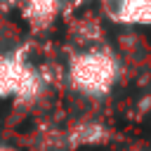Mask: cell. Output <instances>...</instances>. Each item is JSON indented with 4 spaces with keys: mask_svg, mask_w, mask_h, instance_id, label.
I'll use <instances>...</instances> for the list:
<instances>
[{
    "mask_svg": "<svg viewBox=\"0 0 151 151\" xmlns=\"http://www.w3.org/2000/svg\"><path fill=\"white\" fill-rule=\"evenodd\" d=\"M66 76L80 94L104 97L118 80V61L101 47H87L71 57Z\"/></svg>",
    "mask_w": 151,
    "mask_h": 151,
    "instance_id": "cell-1",
    "label": "cell"
},
{
    "mask_svg": "<svg viewBox=\"0 0 151 151\" xmlns=\"http://www.w3.org/2000/svg\"><path fill=\"white\" fill-rule=\"evenodd\" d=\"M111 17L127 26H151V0H113Z\"/></svg>",
    "mask_w": 151,
    "mask_h": 151,
    "instance_id": "cell-2",
    "label": "cell"
},
{
    "mask_svg": "<svg viewBox=\"0 0 151 151\" xmlns=\"http://www.w3.org/2000/svg\"><path fill=\"white\" fill-rule=\"evenodd\" d=\"M109 137V130L104 127V123L99 120H80L71 127L68 132V144L71 146H92V144H101Z\"/></svg>",
    "mask_w": 151,
    "mask_h": 151,
    "instance_id": "cell-3",
    "label": "cell"
},
{
    "mask_svg": "<svg viewBox=\"0 0 151 151\" xmlns=\"http://www.w3.org/2000/svg\"><path fill=\"white\" fill-rule=\"evenodd\" d=\"M57 12H59V0H26L24 2V19L33 28L50 26Z\"/></svg>",
    "mask_w": 151,
    "mask_h": 151,
    "instance_id": "cell-4",
    "label": "cell"
},
{
    "mask_svg": "<svg viewBox=\"0 0 151 151\" xmlns=\"http://www.w3.org/2000/svg\"><path fill=\"white\" fill-rule=\"evenodd\" d=\"M21 71H24V61L19 57H9V54L0 57V99L17 92Z\"/></svg>",
    "mask_w": 151,
    "mask_h": 151,
    "instance_id": "cell-5",
    "label": "cell"
},
{
    "mask_svg": "<svg viewBox=\"0 0 151 151\" xmlns=\"http://www.w3.org/2000/svg\"><path fill=\"white\" fill-rule=\"evenodd\" d=\"M0 151H17V149H12V146H5V144H2V146H0Z\"/></svg>",
    "mask_w": 151,
    "mask_h": 151,
    "instance_id": "cell-6",
    "label": "cell"
},
{
    "mask_svg": "<svg viewBox=\"0 0 151 151\" xmlns=\"http://www.w3.org/2000/svg\"><path fill=\"white\" fill-rule=\"evenodd\" d=\"M0 2H2V5H14L17 0H0Z\"/></svg>",
    "mask_w": 151,
    "mask_h": 151,
    "instance_id": "cell-7",
    "label": "cell"
}]
</instances>
